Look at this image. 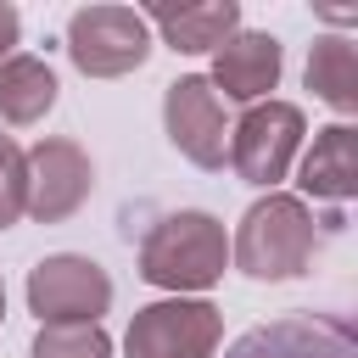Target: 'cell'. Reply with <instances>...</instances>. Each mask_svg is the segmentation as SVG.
Masks as SVG:
<instances>
[{"label":"cell","mask_w":358,"mask_h":358,"mask_svg":"<svg viewBox=\"0 0 358 358\" xmlns=\"http://www.w3.org/2000/svg\"><path fill=\"white\" fill-rule=\"evenodd\" d=\"M229 257L252 280H296L313 263V213L302 207V196L268 190L263 201H252L229 241Z\"/></svg>","instance_id":"obj_1"},{"label":"cell","mask_w":358,"mask_h":358,"mask_svg":"<svg viewBox=\"0 0 358 358\" xmlns=\"http://www.w3.org/2000/svg\"><path fill=\"white\" fill-rule=\"evenodd\" d=\"M224 358H358V336L347 313H280L268 324H252L224 347Z\"/></svg>","instance_id":"obj_6"},{"label":"cell","mask_w":358,"mask_h":358,"mask_svg":"<svg viewBox=\"0 0 358 358\" xmlns=\"http://www.w3.org/2000/svg\"><path fill=\"white\" fill-rule=\"evenodd\" d=\"M218 101H246L257 106L274 84H280V39L274 34H229L213 56V78Z\"/></svg>","instance_id":"obj_10"},{"label":"cell","mask_w":358,"mask_h":358,"mask_svg":"<svg viewBox=\"0 0 358 358\" xmlns=\"http://www.w3.org/2000/svg\"><path fill=\"white\" fill-rule=\"evenodd\" d=\"M34 358H112V341L101 324H39Z\"/></svg>","instance_id":"obj_15"},{"label":"cell","mask_w":358,"mask_h":358,"mask_svg":"<svg viewBox=\"0 0 358 358\" xmlns=\"http://www.w3.org/2000/svg\"><path fill=\"white\" fill-rule=\"evenodd\" d=\"M17 28H22L17 6H6V0H0V62H6V56H11V45H17Z\"/></svg>","instance_id":"obj_17"},{"label":"cell","mask_w":358,"mask_h":358,"mask_svg":"<svg viewBox=\"0 0 358 358\" xmlns=\"http://www.w3.org/2000/svg\"><path fill=\"white\" fill-rule=\"evenodd\" d=\"M229 263V235L213 213H168L140 241V280L162 291H207Z\"/></svg>","instance_id":"obj_2"},{"label":"cell","mask_w":358,"mask_h":358,"mask_svg":"<svg viewBox=\"0 0 358 358\" xmlns=\"http://www.w3.org/2000/svg\"><path fill=\"white\" fill-rule=\"evenodd\" d=\"M28 308L39 313V324H101V313L112 308V280L101 263L78 252H56L34 263Z\"/></svg>","instance_id":"obj_4"},{"label":"cell","mask_w":358,"mask_h":358,"mask_svg":"<svg viewBox=\"0 0 358 358\" xmlns=\"http://www.w3.org/2000/svg\"><path fill=\"white\" fill-rule=\"evenodd\" d=\"M302 145V112L291 101H257L246 106V117L229 129V168L246 185H280L291 157Z\"/></svg>","instance_id":"obj_7"},{"label":"cell","mask_w":358,"mask_h":358,"mask_svg":"<svg viewBox=\"0 0 358 358\" xmlns=\"http://www.w3.org/2000/svg\"><path fill=\"white\" fill-rule=\"evenodd\" d=\"M145 22L162 28V39L185 56H201V50H218L235 28H241V11L229 0H213V6H179V11H140Z\"/></svg>","instance_id":"obj_13"},{"label":"cell","mask_w":358,"mask_h":358,"mask_svg":"<svg viewBox=\"0 0 358 358\" xmlns=\"http://www.w3.org/2000/svg\"><path fill=\"white\" fill-rule=\"evenodd\" d=\"M22 162H28V213L39 224H56L84 207L95 168L73 140H39L34 151H22Z\"/></svg>","instance_id":"obj_9"},{"label":"cell","mask_w":358,"mask_h":358,"mask_svg":"<svg viewBox=\"0 0 358 358\" xmlns=\"http://www.w3.org/2000/svg\"><path fill=\"white\" fill-rule=\"evenodd\" d=\"M28 213V162L11 134H0V229H11Z\"/></svg>","instance_id":"obj_16"},{"label":"cell","mask_w":358,"mask_h":358,"mask_svg":"<svg viewBox=\"0 0 358 358\" xmlns=\"http://www.w3.org/2000/svg\"><path fill=\"white\" fill-rule=\"evenodd\" d=\"M56 106V73L39 56H6L0 62V123L28 129Z\"/></svg>","instance_id":"obj_12"},{"label":"cell","mask_w":358,"mask_h":358,"mask_svg":"<svg viewBox=\"0 0 358 358\" xmlns=\"http://www.w3.org/2000/svg\"><path fill=\"white\" fill-rule=\"evenodd\" d=\"M0 319H6V285H0Z\"/></svg>","instance_id":"obj_18"},{"label":"cell","mask_w":358,"mask_h":358,"mask_svg":"<svg viewBox=\"0 0 358 358\" xmlns=\"http://www.w3.org/2000/svg\"><path fill=\"white\" fill-rule=\"evenodd\" d=\"M224 336V319L201 296H168L134 313L123 352L129 358H213Z\"/></svg>","instance_id":"obj_5"},{"label":"cell","mask_w":358,"mask_h":358,"mask_svg":"<svg viewBox=\"0 0 358 358\" xmlns=\"http://www.w3.org/2000/svg\"><path fill=\"white\" fill-rule=\"evenodd\" d=\"M308 90H319L336 112L358 106V50L352 39H319L308 56Z\"/></svg>","instance_id":"obj_14"},{"label":"cell","mask_w":358,"mask_h":358,"mask_svg":"<svg viewBox=\"0 0 358 358\" xmlns=\"http://www.w3.org/2000/svg\"><path fill=\"white\" fill-rule=\"evenodd\" d=\"M67 56L90 78H123L151 56L145 17L134 6H84L67 17Z\"/></svg>","instance_id":"obj_3"},{"label":"cell","mask_w":358,"mask_h":358,"mask_svg":"<svg viewBox=\"0 0 358 358\" xmlns=\"http://www.w3.org/2000/svg\"><path fill=\"white\" fill-rule=\"evenodd\" d=\"M302 190L319 201H347L358 190V134L352 123H330L313 134L308 157H302Z\"/></svg>","instance_id":"obj_11"},{"label":"cell","mask_w":358,"mask_h":358,"mask_svg":"<svg viewBox=\"0 0 358 358\" xmlns=\"http://www.w3.org/2000/svg\"><path fill=\"white\" fill-rule=\"evenodd\" d=\"M162 123H168V140H173L196 168H224V157H229V123H224L218 90H213L201 73L168 84V95H162Z\"/></svg>","instance_id":"obj_8"}]
</instances>
